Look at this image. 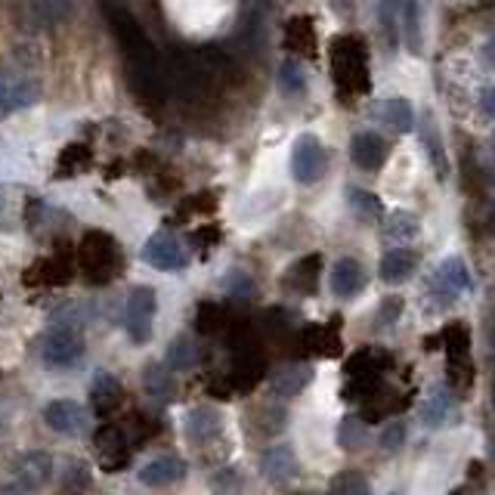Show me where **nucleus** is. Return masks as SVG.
I'll return each instance as SVG.
<instances>
[{
    "label": "nucleus",
    "instance_id": "de8ad7c7",
    "mask_svg": "<svg viewBox=\"0 0 495 495\" xmlns=\"http://www.w3.org/2000/svg\"><path fill=\"white\" fill-rule=\"evenodd\" d=\"M402 440H406V427L396 425V421L381 431V449L384 452H396V449L402 446Z\"/></svg>",
    "mask_w": 495,
    "mask_h": 495
},
{
    "label": "nucleus",
    "instance_id": "0eeeda50",
    "mask_svg": "<svg viewBox=\"0 0 495 495\" xmlns=\"http://www.w3.org/2000/svg\"><path fill=\"white\" fill-rule=\"evenodd\" d=\"M329 171V152H325L322 140L312 134H301L291 149V177L301 186H312L325 177Z\"/></svg>",
    "mask_w": 495,
    "mask_h": 495
},
{
    "label": "nucleus",
    "instance_id": "6ab92c4d",
    "mask_svg": "<svg viewBox=\"0 0 495 495\" xmlns=\"http://www.w3.org/2000/svg\"><path fill=\"white\" fill-rule=\"evenodd\" d=\"M362 288H366V270H362L360 260H353V257L337 260L335 270H331V291H335V297L350 301V297H356Z\"/></svg>",
    "mask_w": 495,
    "mask_h": 495
},
{
    "label": "nucleus",
    "instance_id": "f704fd0d",
    "mask_svg": "<svg viewBox=\"0 0 495 495\" xmlns=\"http://www.w3.org/2000/svg\"><path fill=\"white\" fill-rule=\"evenodd\" d=\"M90 167V149L75 142V146L62 149L60 155V165H56V177H77L81 171Z\"/></svg>",
    "mask_w": 495,
    "mask_h": 495
},
{
    "label": "nucleus",
    "instance_id": "4be33fe9",
    "mask_svg": "<svg viewBox=\"0 0 495 495\" xmlns=\"http://www.w3.org/2000/svg\"><path fill=\"white\" fill-rule=\"evenodd\" d=\"M260 471L270 483H288L297 477V458L288 446H272L260 458Z\"/></svg>",
    "mask_w": 495,
    "mask_h": 495
},
{
    "label": "nucleus",
    "instance_id": "7ed1b4c3",
    "mask_svg": "<svg viewBox=\"0 0 495 495\" xmlns=\"http://www.w3.org/2000/svg\"><path fill=\"white\" fill-rule=\"evenodd\" d=\"M331 77H335L337 96L344 102H353L356 96H366L371 87L369 77V47L360 35H337L329 44Z\"/></svg>",
    "mask_w": 495,
    "mask_h": 495
},
{
    "label": "nucleus",
    "instance_id": "7c9ffc66",
    "mask_svg": "<svg viewBox=\"0 0 495 495\" xmlns=\"http://www.w3.org/2000/svg\"><path fill=\"white\" fill-rule=\"evenodd\" d=\"M446 341V366H474L471 362V331L465 322H452L442 335Z\"/></svg>",
    "mask_w": 495,
    "mask_h": 495
},
{
    "label": "nucleus",
    "instance_id": "a18cd8bd",
    "mask_svg": "<svg viewBox=\"0 0 495 495\" xmlns=\"http://www.w3.org/2000/svg\"><path fill=\"white\" fill-rule=\"evenodd\" d=\"M242 490V477H239V471H232V467H223V471H214L211 474V492L217 495H236Z\"/></svg>",
    "mask_w": 495,
    "mask_h": 495
},
{
    "label": "nucleus",
    "instance_id": "a211bd4d",
    "mask_svg": "<svg viewBox=\"0 0 495 495\" xmlns=\"http://www.w3.org/2000/svg\"><path fill=\"white\" fill-rule=\"evenodd\" d=\"M37 102V87L31 81H16L6 71H0V118L19 112V109H28Z\"/></svg>",
    "mask_w": 495,
    "mask_h": 495
},
{
    "label": "nucleus",
    "instance_id": "72a5a7b5",
    "mask_svg": "<svg viewBox=\"0 0 495 495\" xmlns=\"http://www.w3.org/2000/svg\"><path fill=\"white\" fill-rule=\"evenodd\" d=\"M192 325L199 335H214V331H220L226 325V310L214 301H201L192 316Z\"/></svg>",
    "mask_w": 495,
    "mask_h": 495
},
{
    "label": "nucleus",
    "instance_id": "473e14b6",
    "mask_svg": "<svg viewBox=\"0 0 495 495\" xmlns=\"http://www.w3.org/2000/svg\"><path fill=\"white\" fill-rule=\"evenodd\" d=\"M90 316H93V312H90V307L84 301H65L53 312H50V322L60 325V329L81 331L84 325L90 322Z\"/></svg>",
    "mask_w": 495,
    "mask_h": 495
},
{
    "label": "nucleus",
    "instance_id": "f8f14e48",
    "mask_svg": "<svg viewBox=\"0 0 495 495\" xmlns=\"http://www.w3.org/2000/svg\"><path fill=\"white\" fill-rule=\"evenodd\" d=\"M71 272H75V266H71V248L65 251V245H60L53 254L37 260V264L25 272V282L28 285H65V282H71Z\"/></svg>",
    "mask_w": 495,
    "mask_h": 495
},
{
    "label": "nucleus",
    "instance_id": "79ce46f5",
    "mask_svg": "<svg viewBox=\"0 0 495 495\" xmlns=\"http://www.w3.org/2000/svg\"><path fill=\"white\" fill-rule=\"evenodd\" d=\"M285 425V412L282 409H257V412L251 415V427H257V434H279Z\"/></svg>",
    "mask_w": 495,
    "mask_h": 495
},
{
    "label": "nucleus",
    "instance_id": "5701e85b",
    "mask_svg": "<svg viewBox=\"0 0 495 495\" xmlns=\"http://www.w3.org/2000/svg\"><path fill=\"white\" fill-rule=\"evenodd\" d=\"M421 146H425L427 158H431L436 177L446 183L449 180V155H446V146H442V134H440V127H436V118L431 112H425V118H421Z\"/></svg>",
    "mask_w": 495,
    "mask_h": 495
},
{
    "label": "nucleus",
    "instance_id": "2eb2a0df",
    "mask_svg": "<svg viewBox=\"0 0 495 495\" xmlns=\"http://www.w3.org/2000/svg\"><path fill=\"white\" fill-rule=\"evenodd\" d=\"M186 477V461L177 458V455H161V458H152L149 465H142L140 471V483L149 486V490H165V486H174Z\"/></svg>",
    "mask_w": 495,
    "mask_h": 495
},
{
    "label": "nucleus",
    "instance_id": "ea45409f",
    "mask_svg": "<svg viewBox=\"0 0 495 495\" xmlns=\"http://www.w3.org/2000/svg\"><path fill=\"white\" fill-rule=\"evenodd\" d=\"M279 87H282V93L288 96H301L304 90H307V77H304L301 65L295 60L282 62V69H279Z\"/></svg>",
    "mask_w": 495,
    "mask_h": 495
},
{
    "label": "nucleus",
    "instance_id": "cd10ccee",
    "mask_svg": "<svg viewBox=\"0 0 495 495\" xmlns=\"http://www.w3.org/2000/svg\"><path fill=\"white\" fill-rule=\"evenodd\" d=\"M390 366H394V360H390L387 350L362 347L350 356L344 371H347V377H371V375H384V369H390Z\"/></svg>",
    "mask_w": 495,
    "mask_h": 495
},
{
    "label": "nucleus",
    "instance_id": "a878e982",
    "mask_svg": "<svg viewBox=\"0 0 495 495\" xmlns=\"http://www.w3.org/2000/svg\"><path fill=\"white\" fill-rule=\"evenodd\" d=\"M415 270H418V254L409 251V248H394V251H387L381 257V266H377L381 279L384 282H390V285L406 282Z\"/></svg>",
    "mask_w": 495,
    "mask_h": 495
},
{
    "label": "nucleus",
    "instance_id": "49530a36",
    "mask_svg": "<svg viewBox=\"0 0 495 495\" xmlns=\"http://www.w3.org/2000/svg\"><path fill=\"white\" fill-rule=\"evenodd\" d=\"M223 288L232 301H248V297H254V282L248 279V272H226Z\"/></svg>",
    "mask_w": 495,
    "mask_h": 495
},
{
    "label": "nucleus",
    "instance_id": "58836bf2",
    "mask_svg": "<svg viewBox=\"0 0 495 495\" xmlns=\"http://www.w3.org/2000/svg\"><path fill=\"white\" fill-rule=\"evenodd\" d=\"M347 199H350V207L356 211V217H362V220H377L384 214L381 199L366 192V189H350Z\"/></svg>",
    "mask_w": 495,
    "mask_h": 495
},
{
    "label": "nucleus",
    "instance_id": "dca6fc26",
    "mask_svg": "<svg viewBox=\"0 0 495 495\" xmlns=\"http://www.w3.org/2000/svg\"><path fill=\"white\" fill-rule=\"evenodd\" d=\"M350 158H353V165L362 167V171H377V167L387 161V142H384V136L375 134V130H362V134H356L353 142H350Z\"/></svg>",
    "mask_w": 495,
    "mask_h": 495
},
{
    "label": "nucleus",
    "instance_id": "ddd939ff",
    "mask_svg": "<svg viewBox=\"0 0 495 495\" xmlns=\"http://www.w3.org/2000/svg\"><path fill=\"white\" fill-rule=\"evenodd\" d=\"M90 406H93V415L100 418H109L112 412H118L121 400H124V387L121 381L112 375V371L100 369L93 371V381H90Z\"/></svg>",
    "mask_w": 495,
    "mask_h": 495
},
{
    "label": "nucleus",
    "instance_id": "37998d69",
    "mask_svg": "<svg viewBox=\"0 0 495 495\" xmlns=\"http://www.w3.org/2000/svg\"><path fill=\"white\" fill-rule=\"evenodd\" d=\"M449 409H452V400H449L442 390H436L431 400L425 402V412H421V418H425L431 427H436V425H442V421L449 418Z\"/></svg>",
    "mask_w": 495,
    "mask_h": 495
},
{
    "label": "nucleus",
    "instance_id": "6e6552de",
    "mask_svg": "<svg viewBox=\"0 0 495 495\" xmlns=\"http://www.w3.org/2000/svg\"><path fill=\"white\" fill-rule=\"evenodd\" d=\"M142 264H149L152 270L158 272H174V270H183L189 264V254L183 242L177 239V232L171 230H158L146 245H142Z\"/></svg>",
    "mask_w": 495,
    "mask_h": 495
},
{
    "label": "nucleus",
    "instance_id": "6e6d98bb",
    "mask_svg": "<svg viewBox=\"0 0 495 495\" xmlns=\"http://www.w3.org/2000/svg\"><path fill=\"white\" fill-rule=\"evenodd\" d=\"M452 495H465V492H461V490H455V492H452Z\"/></svg>",
    "mask_w": 495,
    "mask_h": 495
},
{
    "label": "nucleus",
    "instance_id": "a19ab883",
    "mask_svg": "<svg viewBox=\"0 0 495 495\" xmlns=\"http://www.w3.org/2000/svg\"><path fill=\"white\" fill-rule=\"evenodd\" d=\"M329 495H369V483H366V477H362V474L344 471V474H337V477L331 480Z\"/></svg>",
    "mask_w": 495,
    "mask_h": 495
},
{
    "label": "nucleus",
    "instance_id": "bb28decb",
    "mask_svg": "<svg viewBox=\"0 0 495 495\" xmlns=\"http://www.w3.org/2000/svg\"><path fill=\"white\" fill-rule=\"evenodd\" d=\"M142 390H146L149 400L167 402L177 396V377L171 375V369L161 366V362H149L142 369Z\"/></svg>",
    "mask_w": 495,
    "mask_h": 495
},
{
    "label": "nucleus",
    "instance_id": "aec40b11",
    "mask_svg": "<svg viewBox=\"0 0 495 495\" xmlns=\"http://www.w3.org/2000/svg\"><path fill=\"white\" fill-rule=\"evenodd\" d=\"M310 381H312V366H307V362H288V366L272 371L270 390L276 396H282V400H291V396L301 394Z\"/></svg>",
    "mask_w": 495,
    "mask_h": 495
},
{
    "label": "nucleus",
    "instance_id": "4c0bfd02",
    "mask_svg": "<svg viewBox=\"0 0 495 495\" xmlns=\"http://www.w3.org/2000/svg\"><path fill=\"white\" fill-rule=\"evenodd\" d=\"M90 480H93V474H90V467L84 465V461H69L62 471V492L65 495H81L87 492Z\"/></svg>",
    "mask_w": 495,
    "mask_h": 495
},
{
    "label": "nucleus",
    "instance_id": "e433bc0d",
    "mask_svg": "<svg viewBox=\"0 0 495 495\" xmlns=\"http://www.w3.org/2000/svg\"><path fill=\"white\" fill-rule=\"evenodd\" d=\"M377 19H381L384 41H387L390 47H400V0H381Z\"/></svg>",
    "mask_w": 495,
    "mask_h": 495
},
{
    "label": "nucleus",
    "instance_id": "9d476101",
    "mask_svg": "<svg viewBox=\"0 0 495 495\" xmlns=\"http://www.w3.org/2000/svg\"><path fill=\"white\" fill-rule=\"evenodd\" d=\"M93 446L100 452L102 471H118L130 461V434L124 425H102L93 434Z\"/></svg>",
    "mask_w": 495,
    "mask_h": 495
},
{
    "label": "nucleus",
    "instance_id": "1a4fd4ad",
    "mask_svg": "<svg viewBox=\"0 0 495 495\" xmlns=\"http://www.w3.org/2000/svg\"><path fill=\"white\" fill-rule=\"evenodd\" d=\"M50 477H53V455L50 452L31 449V452H22L12 461V483L28 495L37 492L41 486H47Z\"/></svg>",
    "mask_w": 495,
    "mask_h": 495
},
{
    "label": "nucleus",
    "instance_id": "b1692460",
    "mask_svg": "<svg viewBox=\"0 0 495 495\" xmlns=\"http://www.w3.org/2000/svg\"><path fill=\"white\" fill-rule=\"evenodd\" d=\"M285 47L297 56H307V60L316 56V25H312L310 16L288 19V25H285Z\"/></svg>",
    "mask_w": 495,
    "mask_h": 495
},
{
    "label": "nucleus",
    "instance_id": "423d86ee",
    "mask_svg": "<svg viewBox=\"0 0 495 495\" xmlns=\"http://www.w3.org/2000/svg\"><path fill=\"white\" fill-rule=\"evenodd\" d=\"M155 312H158V295L152 285H136L127 295L124 304V329L134 344H149L155 325Z\"/></svg>",
    "mask_w": 495,
    "mask_h": 495
},
{
    "label": "nucleus",
    "instance_id": "c85d7f7f",
    "mask_svg": "<svg viewBox=\"0 0 495 495\" xmlns=\"http://www.w3.org/2000/svg\"><path fill=\"white\" fill-rule=\"evenodd\" d=\"M301 344L316 356H337L341 353V335L335 325H307L301 335Z\"/></svg>",
    "mask_w": 495,
    "mask_h": 495
},
{
    "label": "nucleus",
    "instance_id": "c756f323",
    "mask_svg": "<svg viewBox=\"0 0 495 495\" xmlns=\"http://www.w3.org/2000/svg\"><path fill=\"white\" fill-rule=\"evenodd\" d=\"M201 362V347L199 341H195L192 335H180L174 337L171 344H167V360L165 366L171 371H189L195 369Z\"/></svg>",
    "mask_w": 495,
    "mask_h": 495
},
{
    "label": "nucleus",
    "instance_id": "c9c22d12",
    "mask_svg": "<svg viewBox=\"0 0 495 495\" xmlns=\"http://www.w3.org/2000/svg\"><path fill=\"white\" fill-rule=\"evenodd\" d=\"M418 230H421L418 217L409 211H394L387 217V239H394V242H412L418 236Z\"/></svg>",
    "mask_w": 495,
    "mask_h": 495
},
{
    "label": "nucleus",
    "instance_id": "9b49d317",
    "mask_svg": "<svg viewBox=\"0 0 495 495\" xmlns=\"http://www.w3.org/2000/svg\"><path fill=\"white\" fill-rule=\"evenodd\" d=\"M467 288H471V272H467V266L461 257H449L436 266V272L431 279V291L436 295V301L449 304Z\"/></svg>",
    "mask_w": 495,
    "mask_h": 495
},
{
    "label": "nucleus",
    "instance_id": "393cba45",
    "mask_svg": "<svg viewBox=\"0 0 495 495\" xmlns=\"http://www.w3.org/2000/svg\"><path fill=\"white\" fill-rule=\"evenodd\" d=\"M400 44H406L409 53H421V47H425L418 0H400Z\"/></svg>",
    "mask_w": 495,
    "mask_h": 495
},
{
    "label": "nucleus",
    "instance_id": "09e8293b",
    "mask_svg": "<svg viewBox=\"0 0 495 495\" xmlns=\"http://www.w3.org/2000/svg\"><path fill=\"white\" fill-rule=\"evenodd\" d=\"M192 242L201 248V251H207L211 245H217L220 242V230L217 226H201V230H195L192 232Z\"/></svg>",
    "mask_w": 495,
    "mask_h": 495
},
{
    "label": "nucleus",
    "instance_id": "c03bdc74",
    "mask_svg": "<svg viewBox=\"0 0 495 495\" xmlns=\"http://www.w3.org/2000/svg\"><path fill=\"white\" fill-rule=\"evenodd\" d=\"M362 440H366V421L362 418H344L341 431H337V442L344 449H360Z\"/></svg>",
    "mask_w": 495,
    "mask_h": 495
},
{
    "label": "nucleus",
    "instance_id": "5fc2aeb1",
    "mask_svg": "<svg viewBox=\"0 0 495 495\" xmlns=\"http://www.w3.org/2000/svg\"><path fill=\"white\" fill-rule=\"evenodd\" d=\"M0 495H28V492L19 490L16 483H6V486H0Z\"/></svg>",
    "mask_w": 495,
    "mask_h": 495
},
{
    "label": "nucleus",
    "instance_id": "3c124183",
    "mask_svg": "<svg viewBox=\"0 0 495 495\" xmlns=\"http://www.w3.org/2000/svg\"><path fill=\"white\" fill-rule=\"evenodd\" d=\"M41 4H44V10H47V16L53 19V22H62L71 10V0H41Z\"/></svg>",
    "mask_w": 495,
    "mask_h": 495
},
{
    "label": "nucleus",
    "instance_id": "412c9836",
    "mask_svg": "<svg viewBox=\"0 0 495 495\" xmlns=\"http://www.w3.org/2000/svg\"><path fill=\"white\" fill-rule=\"evenodd\" d=\"M319 270H322V254H307L295 260L285 272V288H291L295 295H312L319 285Z\"/></svg>",
    "mask_w": 495,
    "mask_h": 495
},
{
    "label": "nucleus",
    "instance_id": "f3484780",
    "mask_svg": "<svg viewBox=\"0 0 495 495\" xmlns=\"http://www.w3.org/2000/svg\"><path fill=\"white\" fill-rule=\"evenodd\" d=\"M223 434V418H220L217 409L211 406H199L186 415V440L192 446H207L217 436Z\"/></svg>",
    "mask_w": 495,
    "mask_h": 495
},
{
    "label": "nucleus",
    "instance_id": "4d7b16f0",
    "mask_svg": "<svg viewBox=\"0 0 495 495\" xmlns=\"http://www.w3.org/2000/svg\"><path fill=\"white\" fill-rule=\"evenodd\" d=\"M297 495H310V492H297Z\"/></svg>",
    "mask_w": 495,
    "mask_h": 495
},
{
    "label": "nucleus",
    "instance_id": "603ef678",
    "mask_svg": "<svg viewBox=\"0 0 495 495\" xmlns=\"http://www.w3.org/2000/svg\"><path fill=\"white\" fill-rule=\"evenodd\" d=\"M480 112H483V118L495 121V84L480 93Z\"/></svg>",
    "mask_w": 495,
    "mask_h": 495
},
{
    "label": "nucleus",
    "instance_id": "2f4dec72",
    "mask_svg": "<svg viewBox=\"0 0 495 495\" xmlns=\"http://www.w3.org/2000/svg\"><path fill=\"white\" fill-rule=\"evenodd\" d=\"M381 121L387 124L390 130H396V134H409V130L415 127V112H412V106H409V100L394 96V100H387L381 106Z\"/></svg>",
    "mask_w": 495,
    "mask_h": 495
},
{
    "label": "nucleus",
    "instance_id": "864d4df0",
    "mask_svg": "<svg viewBox=\"0 0 495 495\" xmlns=\"http://www.w3.org/2000/svg\"><path fill=\"white\" fill-rule=\"evenodd\" d=\"M331 6H335L341 16H350V12H353V0H331Z\"/></svg>",
    "mask_w": 495,
    "mask_h": 495
},
{
    "label": "nucleus",
    "instance_id": "39448f33",
    "mask_svg": "<svg viewBox=\"0 0 495 495\" xmlns=\"http://www.w3.org/2000/svg\"><path fill=\"white\" fill-rule=\"evenodd\" d=\"M84 350H87V344H84L81 331L60 329V325H53V329H47L37 337V353H41V360L53 369L77 366V362L84 360Z\"/></svg>",
    "mask_w": 495,
    "mask_h": 495
},
{
    "label": "nucleus",
    "instance_id": "20e7f679",
    "mask_svg": "<svg viewBox=\"0 0 495 495\" xmlns=\"http://www.w3.org/2000/svg\"><path fill=\"white\" fill-rule=\"evenodd\" d=\"M77 270L90 285H109L121 270V248L109 232L93 230L77 245Z\"/></svg>",
    "mask_w": 495,
    "mask_h": 495
},
{
    "label": "nucleus",
    "instance_id": "4468645a",
    "mask_svg": "<svg viewBox=\"0 0 495 495\" xmlns=\"http://www.w3.org/2000/svg\"><path fill=\"white\" fill-rule=\"evenodd\" d=\"M44 421H47L50 431L62 434V436H77L87 427V412H84V406L75 400H53L44 409Z\"/></svg>",
    "mask_w": 495,
    "mask_h": 495
},
{
    "label": "nucleus",
    "instance_id": "f257e3e1",
    "mask_svg": "<svg viewBox=\"0 0 495 495\" xmlns=\"http://www.w3.org/2000/svg\"><path fill=\"white\" fill-rule=\"evenodd\" d=\"M109 22H112V31L121 44V53H124V62H127L130 84H134L136 96H142L146 102H161L165 100L167 77L152 37L121 6H109Z\"/></svg>",
    "mask_w": 495,
    "mask_h": 495
},
{
    "label": "nucleus",
    "instance_id": "f03ea898",
    "mask_svg": "<svg viewBox=\"0 0 495 495\" xmlns=\"http://www.w3.org/2000/svg\"><path fill=\"white\" fill-rule=\"evenodd\" d=\"M232 62L223 50L217 47H195V50H180L171 60V71L165 77H171V84L177 87V93L189 102H201L220 90V84L230 77Z\"/></svg>",
    "mask_w": 495,
    "mask_h": 495
},
{
    "label": "nucleus",
    "instance_id": "8fccbe9b",
    "mask_svg": "<svg viewBox=\"0 0 495 495\" xmlns=\"http://www.w3.org/2000/svg\"><path fill=\"white\" fill-rule=\"evenodd\" d=\"M402 312V297H387V301L381 304V310H377V319L381 322H396Z\"/></svg>",
    "mask_w": 495,
    "mask_h": 495
}]
</instances>
